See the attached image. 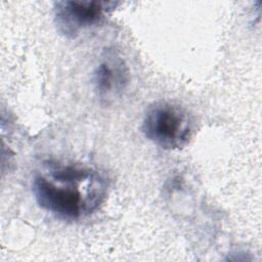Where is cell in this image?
Wrapping results in <instances>:
<instances>
[{"instance_id":"cell-2","label":"cell","mask_w":262,"mask_h":262,"mask_svg":"<svg viewBox=\"0 0 262 262\" xmlns=\"http://www.w3.org/2000/svg\"><path fill=\"white\" fill-rule=\"evenodd\" d=\"M141 130L145 138L164 149H181L192 138L194 121L179 103L158 100L146 107Z\"/></svg>"},{"instance_id":"cell-4","label":"cell","mask_w":262,"mask_h":262,"mask_svg":"<svg viewBox=\"0 0 262 262\" xmlns=\"http://www.w3.org/2000/svg\"><path fill=\"white\" fill-rule=\"evenodd\" d=\"M130 81L125 59L113 48H106L98 59L93 73V84L98 98L104 102L122 96Z\"/></svg>"},{"instance_id":"cell-1","label":"cell","mask_w":262,"mask_h":262,"mask_svg":"<svg viewBox=\"0 0 262 262\" xmlns=\"http://www.w3.org/2000/svg\"><path fill=\"white\" fill-rule=\"evenodd\" d=\"M107 183L94 168L47 160L34 174L32 192L41 209L64 221H78L104 202Z\"/></svg>"},{"instance_id":"cell-3","label":"cell","mask_w":262,"mask_h":262,"mask_svg":"<svg viewBox=\"0 0 262 262\" xmlns=\"http://www.w3.org/2000/svg\"><path fill=\"white\" fill-rule=\"evenodd\" d=\"M119 2L101 0H61L54 2L53 18L57 31L69 39L102 24Z\"/></svg>"}]
</instances>
